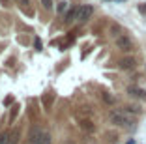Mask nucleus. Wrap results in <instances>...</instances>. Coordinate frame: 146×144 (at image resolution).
I'll return each instance as SVG.
<instances>
[{
	"mask_svg": "<svg viewBox=\"0 0 146 144\" xmlns=\"http://www.w3.org/2000/svg\"><path fill=\"white\" fill-rule=\"evenodd\" d=\"M127 94L131 98H139V99H146V92L139 86H127Z\"/></svg>",
	"mask_w": 146,
	"mask_h": 144,
	"instance_id": "5",
	"label": "nucleus"
},
{
	"mask_svg": "<svg viewBox=\"0 0 146 144\" xmlns=\"http://www.w3.org/2000/svg\"><path fill=\"white\" fill-rule=\"evenodd\" d=\"M103 99H105V103H114V98L111 94H103Z\"/></svg>",
	"mask_w": 146,
	"mask_h": 144,
	"instance_id": "12",
	"label": "nucleus"
},
{
	"mask_svg": "<svg viewBox=\"0 0 146 144\" xmlns=\"http://www.w3.org/2000/svg\"><path fill=\"white\" fill-rule=\"evenodd\" d=\"M109 120H111L114 125H122V127H129L133 123V118L129 114H125L124 110H112L109 114Z\"/></svg>",
	"mask_w": 146,
	"mask_h": 144,
	"instance_id": "1",
	"label": "nucleus"
},
{
	"mask_svg": "<svg viewBox=\"0 0 146 144\" xmlns=\"http://www.w3.org/2000/svg\"><path fill=\"white\" fill-rule=\"evenodd\" d=\"M141 11H146V6H141Z\"/></svg>",
	"mask_w": 146,
	"mask_h": 144,
	"instance_id": "15",
	"label": "nucleus"
},
{
	"mask_svg": "<svg viewBox=\"0 0 146 144\" xmlns=\"http://www.w3.org/2000/svg\"><path fill=\"white\" fill-rule=\"evenodd\" d=\"M19 2H21L23 6H28V0H19Z\"/></svg>",
	"mask_w": 146,
	"mask_h": 144,
	"instance_id": "14",
	"label": "nucleus"
},
{
	"mask_svg": "<svg viewBox=\"0 0 146 144\" xmlns=\"http://www.w3.org/2000/svg\"><path fill=\"white\" fill-rule=\"evenodd\" d=\"M0 144H11V131L0 133Z\"/></svg>",
	"mask_w": 146,
	"mask_h": 144,
	"instance_id": "7",
	"label": "nucleus"
},
{
	"mask_svg": "<svg viewBox=\"0 0 146 144\" xmlns=\"http://www.w3.org/2000/svg\"><path fill=\"white\" fill-rule=\"evenodd\" d=\"M32 144H51V135L47 131H41V129H34Z\"/></svg>",
	"mask_w": 146,
	"mask_h": 144,
	"instance_id": "2",
	"label": "nucleus"
},
{
	"mask_svg": "<svg viewBox=\"0 0 146 144\" xmlns=\"http://www.w3.org/2000/svg\"><path fill=\"white\" fill-rule=\"evenodd\" d=\"M92 13H94V8H92V6H88V4H84V6H81V8H79L77 19H79L81 23H86L88 19L92 17Z\"/></svg>",
	"mask_w": 146,
	"mask_h": 144,
	"instance_id": "4",
	"label": "nucleus"
},
{
	"mask_svg": "<svg viewBox=\"0 0 146 144\" xmlns=\"http://www.w3.org/2000/svg\"><path fill=\"white\" fill-rule=\"evenodd\" d=\"M19 140V131H11V144H17Z\"/></svg>",
	"mask_w": 146,
	"mask_h": 144,
	"instance_id": "11",
	"label": "nucleus"
},
{
	"mask_svg": "<svg viewBox=\"0 0 146 144\" xmlns=\"http://www.w3.org/2000/svg\"><path fill=\"white\" fill-rule=\"evenodd\" d=\"M56 9H58V13H64L66 9H68V2H66V0H62V2H58V6H56Z\"/></svg>",
	"mask_w": 146,
	"mask_h": 144,
	"instance_id": "9",
	"label": "nucleus"
},
{
	"mask_svg": "<svg viewBox=\"0 0 146 144\" xmlns=\"http://www.w3.org/2000/svg\"><path fill=\"white\" fill-rule=\"evenodd\" d=\"M81 127L84 129V131H94V129H96V125L90 122V120H84V122L81 123Z\"/></svg>",
	"mask_w": 146,
	"mask_h": 144,
	"instance_id": "8",
	"label": "nucleus"
},
{
	"mask_svg": "<svg viewBox=\"0 0 146 144\" xmlns=\"http://www.w3.org/2000/svg\"><path fill=\"white\" fill-rule=\"evenodd\" d=\"M135 58H131V56H127V58H122L120 62H118V66H120L122 69H133L135 68Z\"/></svg>",
	"mask_w": 146,
	"mask_h": 144,
	"instance_id": "6",
	"label": "nucleus"
},
{
	"mask_svg": "<svg viewBox=\"0 0 146 144\" xmlns=\"http://www.w3.org/2000/svg\"><path fill=\"white\" fill-rule=\"evenodd\" d=\"M41 4L45 6V8H49V9H51V8H52V0H41Z\"/></svg>",
	"mask_w": 146,
	"mask_h": 144,
	"instance_id": "13",
	"label": "nucleus"
},
{
	"mask_svg": "<svg viewBox=\"0 0 146 144\" xmlns=\"http://www.w3.org/2000/svg\"><path fill=\"white\" fill-rule=\"evenodd\" d=\"M116 47H118L120 51H124V52H129V51H133V41H131V38H127L125 34H122V36L116 38Z\"/></svg>",
	"mask_w": 146,
	"mask_h": 144,
	"instance_id": "3",
	"label": "nucleus"
},
{
	"mask_svg": "<svg viewBox=\"0 0 146 144\" xmlns=\"http://www.w3.org/2000/svg\"><path fill=\"white\" fill-rule=\"evenodd\" d=\"M64 144H75V142H73V140H68V142H64Z\"/></svg>",
	"mask_w": 146,
	"mask_h": 144,
	"instance_id": "16",
	"label": "nucleus"
},
{
	"mask_svg": "<svg viewBox=\"0 0 146 144\" xmlns=\"http://www.w3.org/2000/svg\"><path fill=\"white\" fill-rule=\"evenodd\" d=\"M77 11H79V8H77V9H71V11L68 13V19H66V21H68V23H71L73 19L77 17Z\"/></svg>",
	"mask_w": 146,
	"mask_h": 144,
	"instance_id": "10",
	"label": "nucleus"
}]
</instances>
